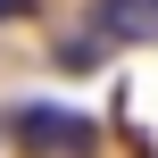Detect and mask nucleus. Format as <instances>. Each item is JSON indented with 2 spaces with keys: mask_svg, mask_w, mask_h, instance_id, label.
Returning a JSON list of instances; mask_svg holds the SVG:
<instances>
[{
  "mask_svg": "<svg viewBox=\"0 0 158 158\" xmlns=\"http://www.w3.org/2000/svg\"><path fill=\"white\" fill-rule=\"evenodd\" d=\"M0 125H8V142H25V150H42V158H83L92 142H100V125H92V117L50 108V100H8V108H0Z\"/></svg>",
  "mask_w": 158,
  "mask_h": 158,
  "instance_id": "f257e3e1",
  "label": "nucleus"
},
{
  "mask_svg": "<svg viewBox=\"0 0 158 158\" xmlns=\"http://www.w3.org/2000/svg\"><path fill=\"white\" fill-rule=\"evenodd\" d=\"M100 42H125V50H150L158 42V0H92V17H83Z\"/></svg>",
  "mask_w": 158,
  "mask_h": 158,
  "instance_id": "f03ea898",
  "label": "nucleus"
},
{
  "mask_svg": "<svg viewBox=\"0 0 158 158\" xmlns=\"http://www.w3.org/2000/svg\"><path fill=\"white\" fill-rule=\"evenodd\" d=\"M50 58H58V75H100V67H108V42H100L92 25H75V33H58Z\"/></svg>",
  "mask_w": 158,
  "mask_h": 158,
  "instance_id": "7ed1b4c3",
  "label": "nucleus"
},
{
  "mask_svg": "<svg viewBox=\"0 0 158 158\" xmlns=\"http://www.w3.org/2000/svg\"><path fill=\"white\" fill-rule=\"evenodd\" d=\"M25 8H33V0H0V25H8V17H25Z\"/></svg>",
  "mask_w": 158,
  "mask_h": 158,
  "instance_id": "20e7f679",
  "label": "nucleus"
}]
</instances>
